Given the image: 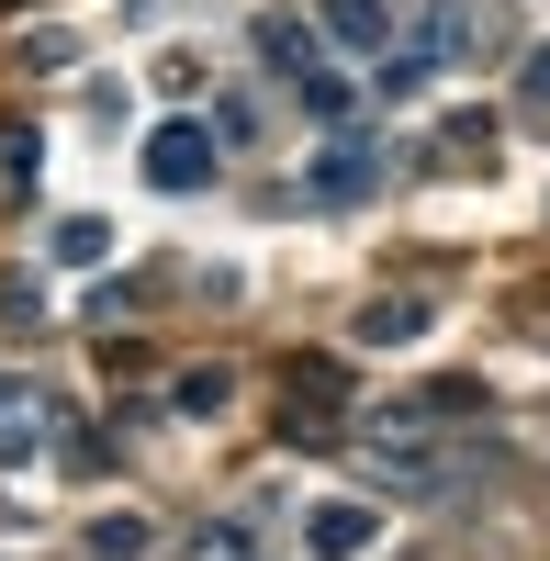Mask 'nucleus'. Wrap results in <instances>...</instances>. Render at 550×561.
<instances>
[{
    "mask_svg": "<svg viewBox=\"0 0 550 561\" xmlns=\"http://www.w3.org/2000/svg\"><path fill=\"white\" fill-rule=\"evenodd\" d=\"M371 180H382L371 135H337V147L303 169V203H314V214H348V203H371Z\"/></svg>",
    "mask_w": 550,
    "mask_h": 561,
    "instance_id": "f257e3e1",
    "label": "nucleus"
},
{
    "mask_svg": "<svg viewBox=\"0 0 550 561\" xmlns=\"http://www.w3.org/2000/svg\"><path fill=\"white\" fill-rule=\"evenodd\" d=\"M214 124H158L147 135V180H158V192H203V180H214Z\"/></svg>",
    "mask_w": 550,
    "mask_h": 561,
    "instance_id": "f03ea898",
    "label": "nucleus"
},
{
    "mask_svg": "<svg viewBox=\"0 0 550 561\" xmlns=\"http://www.w3.org/2000/svg\"><path fill=\"white\" fill-rule=\"evenodd\" d=\"M371 539H382V517L359 494H326V505H303V550L314 561H371Z\"/></svg>",
    "mask_w": 550,
    "mask_h": 561,
    "instance_id": "7ed1b4c3",
    "label": "nucleus"
},
{
    "mask_svg": "<svg viewBox=\"0 0 550 561\" xmlns=\"http://www.w3.org/2000/svg\"><path fill=\"white\" fill-rule=\"evenodd\" d=\"M259 68L314 79V68H326V23H314V12H259Z\"/></svg>",
    "mask_w": 550,
    "mask_h": 561,
    "instance_id": "20e7f679",
    "label": "nucleus"
},
{
    "mask_svg": "<svg viewBox=\"0 0 550 561\" xmlns=\"http://www.w3.org/2000/svg\"><path fill=\"white\" fill-rule=\"evenodd\" d=\"M427 325H438L427 293H382V304H359V314H348V337H359V348H416Z\"/></svg>",
    "mask_w": 550,
    "mask_h": 561,
    "instance_id": "39448f33",
    "label": "nucleus"
},
{
    "mask_svg": "<svg viewBox=\"0 0 550 561\" xmlns=\"http://www.w3.org/2000/svg\"><path fill=\"white\" fill-rule=\"evenodd\" d=\"M314 23H326L337 57H382L393 45V0H314Z\"/></svg>",
    "mask_w": 550,
    "mask_h": 561,
    "instance_id": "423d86ee",
    "label": "nucleus"
},
{
    "mask_svg": "<svg viewBox=\"0 0 550 561\" xmlns=\"http://www.w3.org/2000/svg\"><path fill=\"white\" fill-rule=\"evenodd\" d=\"M348 404H337V359H293V438H337Z\"/></svg>",
    "mask_w": 550,
    "mask_h": 561,
    "instance_id": "0eeeda50",
    "label": "nucleus"
},
{
    "mask_svg": "<svg viewBox=\"0 0 550 561\" xmlns=\"http://www.w3.org/2000/svg\"><path fill=\"white\" fill-rule=\"evenodd\" d=\"M404 34H416V68H449V57H472V0H427V12L404 23Z\"/></svg>",
    "mask_w": 550,
    "mask_h": 561,
    "instance_id": "6e6552de",
    "label": "nucleus"
},
{
    "mask_svg": "<svg viewBox=\"0 0 550 561\" xmlns=\"http://www.w3.org/2000/svg\"><path fill=\"white\" fill-rule=\"evenodd\" d=\"M34 449H45V393L0 370V460H34Z\"/></svg>",
    "mask_w": 550,
    "mask_h": 561,
    "instance_id": "1a4fd4ad",
    "label": "nucleus"
},
{
    "mask_svg": "<svg viewBox=\"0 0 550 561\" xmlns=\"http://www.w3.org/2000/svg\"><path fill=\"white\" fill-rule=\"evenodd\" d=\"M180 561H259V528L248 517H203V528H180Z\"/></svg>",
    "mask_w": 550,
    "mask_h": 561,
    "instance_id": "9d476101",
    "label": "nucleus"
},
{
    "mask_svg": "<svg viewBox=\"0 0 550 561\" xmlns=\"http://www.w3.org/2000/svg\"><path fill=\"white\" fill-rule=\"evenodd\" d=\"M79 550H90V561H147V550H158V528H147V517H90V528H79Z\"/></svg>",
    "mask_w": 550,
    "mask_h": 561,
    "instance_id": "9b49d317",
    "label": "nucleus"
},
{
    "mask_svg": "<svg viewBox=\"0 0 550 561\" xmlns=\"http://www.w3.org/2000/svg\"><path fill=\"white\" fill-rule=\"evenodd\" d=\"M34 180H45V135H34V124H0V192L23 203Z\"/></svg>",
    "mask_w": 550,
    "mask_h": 561,
    "instance_id": "f8f14e48",
    "label": "nucleus"
},
{
    "mask_svg": "<svg viewBox=\"0 0 550 561\" xmlns=\"http://www.w3.org/2000/svg\"><path fill=\"white\" fill-rule=\"evenodd\" d=\"M169 393H180V415H225V404H237V370H225V359H192Z\"/></svg>",
    "mask_w": 550,
    "mask_h": 561,
    "instance_id": "ddd939ff",
    "label": "nucleus"
},
{
    "mask_svg": "<svg viewBox=\"0 0 550 561\" xmlns=\"http://www.w3.org/2000/svg\"><path fill=\"white\" fill-rule=\"evenodd\" d=\"M57 259H68V270H102V259H113V225H102V214H68V225H57Z\"/></svg>",
    "mask_w": 550,
    "mask_h": 561,
    "instance_id": "4468645a",
    "label": "nucleus"
},
{
    "mask_svg": "<svg viewBox=\"0 0 550 561\" xmlns=\"http://www.w3.org/2000/svg\"><path fill=\"white\" fill-rule=\"evenodd\" d=\"M214 147H259V102H214Z\"/></svg>",
    "mask_w": 550,
    "mask_h": 561,
    "instance_id": "2eb2a0df",
    "label": "nucleus"
},
{
    "mask_svg": "<svg viewBox=\"0 0 550 561\" xmlns=\"http://www.w3.org/2000/svg\"><path fill=\"white\" fill-rule=\"evenodd\" d=\"M517 90H528V102H550V45H528V68H517Z\"/></svg>",
    "mask_w": 550,
    "mask_h": 561,
    "instance_id": "dca6fc26",
    "label": "nucleus"
}]
</instances>
